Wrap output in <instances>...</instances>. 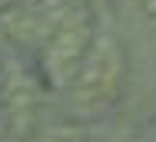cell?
<instances>
[{
	"label": "cell",
	"instance_id": "6da1fadb",
	"mask_svg": "<svg viewBox=\"0 0 156 142\" xmlns=\"http://www.w3.org/2000/svg\"><path fill=\"white\" fill-rule=\"evenodd\" d=\"M123 69H126V59H123L120 40L110 30L93 33V43L83 56V66L66 89L70 93V109L76 116H96L103 109H110L120 96Z\"/></svg>",
	"mask_w": 156,
	"mask_h": 142
},
{
	"label": "cell",
	"instance_id": "7a4b0ae2",
	"mask_svg": "<svg viewBox=\"0 0 156 142\" xmlns=\"http://www.w3.org/2000/svg\"><path fill=\"white\" fill-rule=\"evenodd\" d=\"M90 43H93L90 10L83 3H73L70 13L50 30V36L37 50L40 53V73L47 76V83L57 86V89H70L73 76L83 66V56H87Z\"/></svg>",
	"mask_w": 156,
	"mask_h": 142
},
{
	"label": "cell",
	"instance_id": "3957f363",
	"mask_svg": "<svg viewBox=\"0 0 156 142\" xmlns=\"http://www.w3.org/2000/svg\"><path fill=\"white\" fill-rule=\"evenodd\" d=\"M30 89L20 79H0V142H20L30 122Z\"/></svg>",
	"mask_w": 156,
	"mask_h": 142
},
{
	"label": "cell",
	"instance_id": "277c9868",
	"mask_svg": "<svg viewBox=\"0 0 156 142\" xmlns=\"http://www.w3.org/2000/svg\"><path fill=\"white\" fill-rule=\"evenodd\" d=\"M27 142H96V139L80 126H53V129H43V132L30 136Z\"/></svg>",
	"mask_w": 156,
	"mask_h": 142
}]
</instances>
